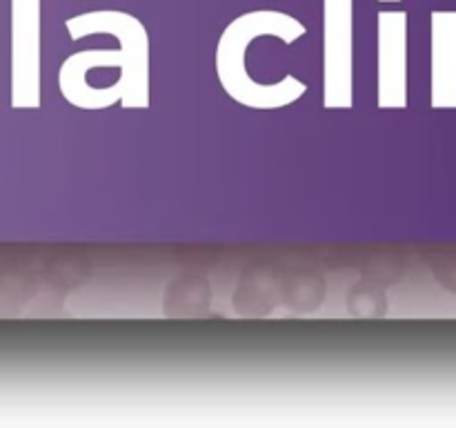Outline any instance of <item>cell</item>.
Returning <instances> with one entry per match:
<instances>
[{
  "mask_svg": "<svg viewBox=\"0 0 456 428\" xmlns=\"http://www.w3.org/2000/svg\"><path fill=\"white\" fill-rule=\"evenodd\" d=\"M12 107H40V3L13 0L12 18Z\"/></svg>",
  "mask_w": 456,
  "mask_h": 428,
  "instance_id": "cell-4",
  "label": "cell"
},
{
  "mask_svg": "<svg viewBox=\"0 0 456 428\" xmlns=\"http://www.w3.org/2000/svg\"><path fill=\"white\" fill-rule=\"evenodd\" d=\"M379 107H408V13H379Z\"/></svg>",
  "mask_w": 456,
  "mask_h": 428,
  "instance_id": "cell-5",
  "label": "cell"
},
{
  "mask_svg": "<svg viewBox=\"0 0 456 428\" xmlns=\"http://www.w3.org/2000/svg\"><path fill=\"white\" fill-rule=\"evenodd\" d=\"M354 4L323 0V107L354 105Z\"/></svg>",
  "mask_w": 456,
  "mask_h": 428,
  "instance_id": "cell-3",
  "label": "cell"
},
{
  "mask_svg": "<svg viewBox=\"0 0 456 428\" xmlns=\"http://www.w3.org/2000/svg\"><path fill=\"white\" fill-rule=\"evenodd\" d=\"M258 36H276L285 45H292L305 36V25L281 12H252L239 16L218 40L216 74L227 96L240 105L252 110H279L298 101L307 92V85L292 74L279 83H256L245 67V52Z\"/></svg>",
  "mask_w": 456,
  "mask_h": 428,
  "instance_id": "cell-1",
  "label": "cell"
},
{
  "mask_svg": "<svg viewBox=\"0 0 456 428\" xmlns=\"http://www.w3.org/2000/svg\"><path fill=\"white\" fill-rule=\"evenodd\" d=\"M71 40L92 34H111L120 40V49L78 52L67 58L61 71L87 74L96 67H118L120 78L114 87L125 110H147L150 105V38L138 18L125 12L80 13L65 22Z\"/></svg>",
  "mask_w": 456,
  "mask_h": 428,
  "instance_id": "cell-2",
  "label": "cell"
},
{
  "mask_svg": "<svg viewBox=\"0 0 456 428\" xmlns=\"http://www.w3.org/2000/svg\"><path fill=\"white\" fill-rule=\"evenodd\" d=\"M432 107L456 110V12L432 13Z\"/></svg>",
  "mask_w": 456,
  "mask_h": 428,
  "instance_id": "cell-6",
  "label": "cell"
},
{
  "mask_svg": "<svg viewBox=\"0 0 456 428\" xmlns=\"http://www.w3.org/2000/svg\"><path fill=\"white\" fill-rule=\"evenodd\" d=\"M381 3H399V0H381Z\"/></svg>",
  "mask_w": 456,
  "mask_h": 428,
  "instance_id": "cell-7",
  "label": "cell"
}]
</instances>
